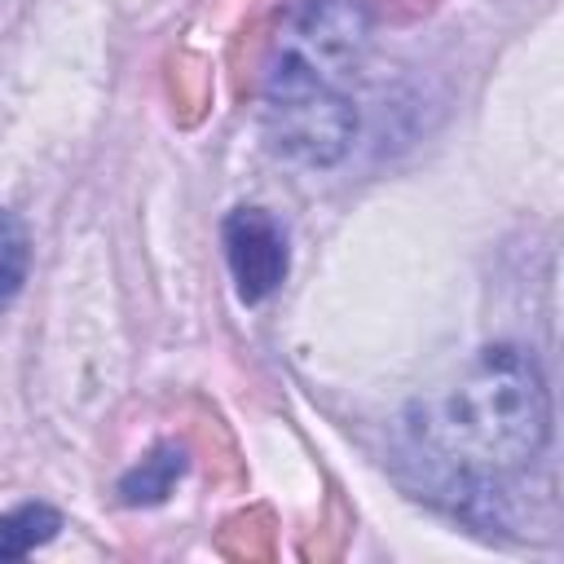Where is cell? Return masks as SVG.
Wrapping results in <instances>:
<instances>
[{
	"mask_svg": "<svg viewBox=\"0 0 564 564\" xmlns=\"http://www.w3.org/2000/svg\"><path fill=\"white\" fill-rule=\"evenodd\" d=\"M26 269H31V242H26V229L13 212L0 207V308L22 291L26 282Z\"/></svg>",
	"mask_w": 564,
	"mask_h": 564,
	"instance_id": "6",
	"label": "cell"
},
{
	"mask_svg": "<svg viewBox=\"0 0 564 564\" xmlns=\"http://www.w3.org/2000/svg\"><path fill=\"white\" fill-rule=\"evenodd\" d=\"M366 40V13L352 0H308L282 22L260 93V123L278 154L308 167L344 159L357 132L352 84Z\"/></svg>",
	"mask_w": 564,
	"mask_h": 564,
	"instance_id": "2",
	"label": "cell"
},
{
	"mask_svg": "<svg viewBox=\"0 0 564 564\" xmlns=\"http://www.w3.org/2000/svg\"><path fill=\"white\" fill-rule=\"evenodd\" d=\"M62 529V516L48 502H22L0 516V560H22L35 546L53 542Z\"/></svg>",
	"mask_w": 564,
	"mask_h": 564,
	"instance_id": "5",
	"label": "cell"
},
{
	"mask_svg": "<svg viewBox=\"0 0 564 564\" xmlns=\"http://www.w3.org/2000/svg\"><path fill=\"white\" fill-rule=\"evenodd\" d=\"M225 260L242 304L269 300L286 278V234L264 207H238L225 216Z\"/></svg>",
	"mask_w": 564,
	"mask_h": 564,
	"instance_id": "3",
	"label": "cell"
},
{
	"mask_svg": "<svg viewBox=\"0 0 564 564\" xmlns=\"http://www.w3.org/2000/svg\"><path fill=\"white\" fill-rule=\"evenodd\" d=\"M410 445L441 471L445 489H480L524 471L551 436V397L538 361L511 344L480 348L458 379L414 401Z\"/></svg>",
	"mask_w": 564,
	"mask_h": 564,
	"instance_id": "1",
	"label": "cell"
},
{
	"mask_svg": "<svg viewBox=\"0 0 564 564\" xmlns=\"http://www.w3.org/2000/svg\"><path fill=\"white\" fill-rule=\"evenodd\" d=\"M181 476H185V449L176 441H163L119 480V498L128 507H154V502H163L172 494V485Z\"/></svg>",
	"mask_w": 564,
	"mask_h": 564,
	"instance_id": "4",
	"label": "cell"
}]
</instances>
